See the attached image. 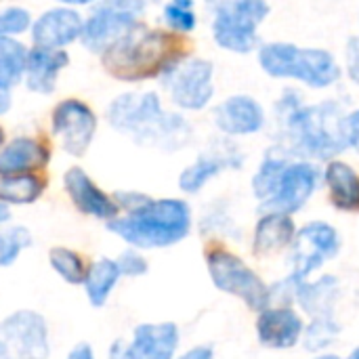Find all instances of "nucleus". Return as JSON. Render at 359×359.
<instances>
[{"label":"nucleus","mask_w":359,"mask_h":359,"mask_svg":"<svg viewBox=\"0 0 359 359\" xmlns=\"http://www.w3.org/2000/svg\"><path fill=\"white\" fill-rule=\"evenodd\" d=\"M288 151L303 158L328 160L339 156L347 145L345 116L337 103L301 105L299 97L288 93L276 107Z\"/></svg>","instance_id":"obj_1"},{"label":"nucleus","mask_w":359,"mask_h":359,"mask_svg":"<svg viewBox=\"0 0 359 359\" xmlns=\"http://www.w3.org/2000/svg\"><path fill=\"white\" fill-rule=\"evenodd\" d=\"M109 124L139 145L164 151L181 149L191 139V126L179 114H168L156 93H124L109 103Z\"/></svg>","instance_id":"obj_2"},{"label":"nucleus","mask_w":359,"mask_h":359,"mask_svg":"<svg viewBox=\"0 0 359 359\" xmlns=\"http://www.w3.org/2000/svg\"><path fill=\"white\" fill-rule=\"evenodd\" d=\"M109 231L137 248H166L189 236L191 210L183 200H147L126 217L111 219Z\"/></svg>","instance_id":"obj_3"},{"label":"nucleus","mask_w":359,"mask_h":359,"mask_svg":"<svg viewBox=\"0 0 359 359\" xmlns=\"http://www.w3.org/2000/svg\"><path fill=\"white\" fill-rule=\"evenodd\" d=\"M107 72L120 80H143L164 74L177 63L175 38L170 34L137 25L122 42L103 53Z\"/></svg>","instance_id":"obj_4"},{"label":"nucleus","mask_w":359,"mask_h":359,"mask_svg":"<svg viewBox=\"0 0 359 359\" xmlns=\"http://www.w3.org/2000/svg\"><path fill=\"white\" fill-rule=\"evenodd\" d=\"M259 61L269 76L297 78L313 88H326L341 76L334 57L322 48H301L294 44L273 42L261 46Z\"/></svg>","instance_id":"obj_5"},{"label":"nucleus","mask_w":359,"mask_h":359,"mask_svg":"<svg viewBox=\"0 0 359 359\" xmlns=\"http://www.w3.org/2000/svg\"><path fill=\"white\" fill-rule=\"evenodd\" d=\"M145 13V0H101L82 23L80 40L93 53H107L122 42Z\"/></svg>","instance_id":"obj_6"},{"label":"nucleus","mask_w":359,"mask_h":359,"mask_svg":"<svg viewBox=\"0 0 359 359\" xmlns=\"http://www.w3.org/2000/svg\"><path fill=\"white\" fill-rule=\"evenodd\" d=\"M215 13L212 36L233 53H248L257 44V25L267 17L265 0H208Z\"/></svg>","instance_id":"obj_7"},{"label":"nucleus","mask_w":359,"mask_h":359,"mask_svg":"<svg viewBox=\"0 0 359 359\" xmlns=\"http://www.w3.org/2000/svg\"><path fill=\"white\" fill-rule=\"evenodd\" d=\"M206 267L212 284L246 303L250 311L261 313L269 307V286L233 252L215 246L206 250Z\"/></svg>","instance_id":"obj_8"},{"label":"nucleus","mask_w":359,"mask_h":359,"mask_svg":"<svg viewBox=\"0 0 359 359\" xmlns=\"http://www.w3.org/2000/svg\"><path fill=\"white\" fill-rule=\"evenodd\" d=\"M341 252L339 231L324 221H313L297 229L290 244V280L303 282L309 280L324 263L337 259Z\"/></svg>","instance_id":"obj_9"},{"label":"nucleus","mask_w":359,"mask_h":359,"mask_svg":"<svg viewBox=\"0 0 359 359\" xmlns=\"http://www.w3.org/2000/svg\"><path fill=\"white\" fill-rule=\"evenodd\" d=\"M164 86L175 105L183 109H202L210 103L215 93L212 63L204 59L177 61L164 72Z\"/></svg>","instance_id":"obj_10"},{"label":"nucleus","mask_w":359,"mask_h":359,"mask_svg":"<svg viewBox=\"0 0 359 359\" xmlns=\"http://www.w3.org/2000/svg\"><path fill=\"white\" fill-rule=\"evenodd\" d=\"M320 185V170L316 164L301 160V162H290L273 194L261 202L259 210L261 212H282V215H297L299 210H303V206L311 200V196L316 194Z\"/></svg>","instance_id":"obj_11"},{"label":"nucleus","mask_w":359,"mask_h":359,"mask_svg":"<svg viewBox=\"0 0 359 359\" xmlns=\"http://www.w3.org/2000/svg\"><path fill=\"white\" fill-rule=\"evenodd\" d=\"M97 130V118L93 109L78 101L65 99L53 111V133L61 141L69 156H84Z\"/></svg>","instance_id":"obj_12"},{"label":"nucleus","mask_w":359,"mask_h":359,"mask_svg":"<svg viewBox=\"0 0 359 359\" xmlns=\"http://www.w3.org/2000/svg\"><path fill=\"white\" fill-rule=\"evenodd\" d=\"M0 334L23 359L48 358V330L40 313L17 311L0 324Z\"/></svg>","instance_id":"obj_13"},{"label":"nucleus","mask_w":359,"mask_h":359,"mask_svg":"<svg viewBox=\"0 0 359 359\" xmlns=\"http://www.w3.org/2000/svg\"><path fill=\"white\" fill-rule=\"evenodd\" d=\"M305 332L303 318L286 305L267 307L257 320V339L263 347L284 351L301 343Z\"/></svg>","instance_id":"obj_14"},{"label":"nucleus","mask_w":359,"mask_h":359,"mask_svg":"<svg viewBox=\"0 0 359 359\" xmlns=\"http://www.w3.org/2000/svg\"><path fill=\"white\" fill-rule=\"evenodd\" d=\"M65 189L72 198V202L76 204V208L84 215H90L95 219H103V221H111L118 217V204L103 194L93 179L78 166L69 168L63 177Z\"/></svg>","instance_id":"obj_15"},{"label":"nucleus","mask_w":359,"mask_h":359,"mask_svg":"<svg viewBox=\"0 0 359 359\" xmlns=\"http://www.w3.org/2000/svg\"><path fill=\"white\" fill-rule=\"evenodd\" d=\"M82 17L72 8H50L32 25V40L40 48H61L80 38Z\"/></svg>","instance_id":"obj_16"},{"label":"nucleus","mask_w":359,"mask_h":359,"mask_svg":"<svg viewBox=\"0 0 359 359\" xmlns=\"http://www.w3.org/2000/svg\"><path fill=\"white\" fill-rule=\"evenodd\" d=\"M215 124L219 126L221 133L231 135V137L255 135L263 128L265 114H263V107L252 97L236 95L223 101L215 109Z\"/></svg>","instance_id":"obj_17"},{"label":"nucleus","mask_w":359,"mask_h":359,"mask_svg":"<svg viewBox=\"0 0 359 359\" xmlns=\"http://www.w3.org/2000/svg\"><path fill=\"white\" fill-rule=\"evenodd\" d=\"M179 347V328L172 322L164 324H141L133 343L126 347L130 359H172Z\"/></svg>","instance_id":"obj_18"},{"label":"nucleus","mask_w":359,"mask_h":359,"mask_svg":"<svg viewBox=\"0 0 359 359\" xmlns=\"http://www.w3.org/2000/svg\"><path fill=\"white\" fill-rule=\"evenodd\" d=\"M297 233V225L290 215L263 212L255 227L252 252L257 257H273L290 248Z\"/></svg>","instance_id":"obj_19"},{"label":"nucleus","mask_w":359,"mask_h":359,"mask_svg":"<svg viewBox=\"0 0 359 359\" xmlns=\"http://www.w3.org/2000/svg\"><path fill=\"white\" fill-rule=\"evenodd\" d=\"M69 63V55L61 48H34L27 53L25 82L34 93L48 95L57 86L59 72Z\"/></svg>","instance_id":"obj_20"},{"label":"nucleus","mask_w":359,"mask_h":359,"mask_svg":"<svg viewBox=\"0 0 359 359\" xmlns=\"http://www.w3.org/2000/svg\"><path fill=\"white\" fill-rule=\"evenodd\" d=\"M50 151L36 139L19 137L0 149V175H29L48 164Z\"/></svg>","instance_id":"obj_21"},{"label":"nucleus","mask_w":359,"mask_h":359,"mask_svg":"<svg viewBox=\"0 0 359 359\" xmlns=\"http://www.w3.org/2000/svg\"><path fill=\"white\" fill-rule=\"evenodd\" d=\"M339 299V280L332 276H324L316 282L303 280L294 282V301L301 309L311 316V320L334 318V305Z\"/></svg>","instance_id":"obj_22"},{"label":"nucleus","mask_w":359,"mask_h":359,"mask_svg":"<svg viewBox=\"0 0 359 359\" xmlns=\"http://www.w3.org/2000/svg\"><path fill=\"white\" fill-rule=\"evenodd\" d=\"M240 166H242V156L236 149L204 154V156H200L194 164H189L181 172L179 187L183 191H187V194H198L221 170H225V168H240Z\"/></svg>","instance_id":"obj_23"},{"label":"nucleus","mask_w":359,"mask_h":359,"mask_svg":"<svg viewBox=\"0 0 359 359\" xmlns=\"http://www.w3.org/2000/svg\"><path fill=\"white\" fill-rule=\"evenodd\" d=\"M324 181L330 194V204L343 212H359V175L341 160L328 162Z\"/></svg>","instance_id":"obj_24"},{"label":"nucleus","mask_w":359,"mask_h":359,"mask_svg":"<svg viewBox=\"0 0 359 359\" xmlns=\"http://www.w3.org/2000/svg\"><path fill=\"white\" fill-rule=\"evenodd\" d=\"M46 187V181L29 175H0V204H32Z\"/></svg>","instance_id":"obj_25"},{"label":"nucleus","mask_w":359,"mask_h":359,"mask_svg":"<svg viewBox=\"0 0 359 359\" xmlns=\"http://www.w3.org/2000/svg\"><path fill=\"white\" fill-rule=\"evenodd\" d=\"M122 278L116 261L109 259H101L97 263L90 265V269L86 271L84 278V288H86V297L95 307H103L109 292L114 290V286L118 284V280Z\"/></svg>","instance_id":"obj_26"},{"label":"nucleus","mask_w":359,"mask_h":359,"mask_svg":"<svg viewBox=\"0 0 359 359\" xmlns=\"http://www.w3.org/2000/svg\"><path fill=\"white\" fill-rule=\"evenodd\" d=\"M27 50L13 38H0V84L15 86L25 76Z\"/></svg>","instance_id":"obj_27"},{"label":"nucleus","mask_w":359,"mask_h":359,"mask_svg":"<svg viewBox=\"0 0 359 359\" xmlns=\"http://www.w3.org/2000/svg\"><path fill=\"white\" fill-rule=\"evenodd\" d=\"M288 164H290V160L282 151L265 156V160L261 162L257 175L252 177V191H255L259 202H265L273 194V189H276V185H278V181H280V177H282V172H284V168Z\"/></svg>","instance_id":"obj_28"},{"label":"nucleus","mask_w":359,"mask_h":359,"mask_svg":"<svg viewBox=\"0 0 359 359\" xmlns=\"http://www.w3.org/2000/svg\"><path fill=\"white\" fill-rule=\"evenodd\" d=\"M48 261L53 265V269L69 284H84V278H86V269H84V263L82 259L69 250V248H50L48 252Z\"/></svg>","instance_id":"obj_29"},{"label":"nucleus","mask_w":359,"mask_h":359,"mask_svg":"<svg viewBox=\"0 0 359 359\" xmlns=\"http://www.w3.org/2000/svg\"><path fill=\"white\" fill-rule=\"evenodd\" d=\"M339 334V324L334 318H320V320H311L309 326H305L303 332V341H305V349L309 351H320L328 345H332V341Z\"/></svg>","instance_id":"obj_30"},{"label":"nucleus","mask_w":359,"mask_h":359,"mask_svg":"<svg viewBox=\"0 0 359 359\" xmlns=\"http://www.w3.org/2000/svg\"><path fill=\"white\" fill-rule=\"evenodd\" d=\"M164 21L170 29L187 34L196 27L194 0H170L164 6Z\"/></svg>","instance_id":"obj_31"},{"label":"nucleus","mask_w":359,"mask_h":359,"mask_svg":"<svg viewBox=\"0 0 359 359\" xmlns=\"http://www.w3.org/2000/svg\"><path fill=\"white\" fill-rule=\"evenodd\" d=\"M32 244V236L25 227H11L0 233V267L11 265L23 248Z\"/></svg>","instance_id":"obj_32"},{"label":"nucleus","mask_w":359,"mask_h":359,"mask_svg":"<svg viewBox=\"0 0 359 359\" xmlns=\"http://www.w3.org/2000/svg\"><path fill=\"white\" fill-rule=\"evenodd\" d=\"M29 25V13L21 6H11L0 13V38H11L25 32Z\"/></svg>","instance_id":"obj_33"},{"label":"nucleus","mask_w":359,"mask_h":359,"mask_svg":"<svg viewBox=\"0 0 359 359\" xmlns=\"http://www.w3.org/2000/svg\"><path fill=\"white\" fill-rule=\"evenodd\" d=\"M116 265H118L120 273H122V276H128V278H139V276L147 273V261H145L141 255L130 252V250L124 252V255L116 261Z\"/></svg>","instance_id":"obj_34"},{"label":"nucleus","mask_w":359,"mask_h":359,"mask_svg":"<svg viewBox=\"0 0 359 359\" xmlns=\"http://www.w3.org/2000/svg\"><path fill=\"white\" fill-rule=\"evenodd\" d=\"M149 198L147 196H143V194H135V191H118L116 194V204H118V208H124V210H135V208H139V206H143L145 202H147Z\"/></svg>","instance_id":"obj_35"},{"label":"nucleus","mask_w":359,"mask_h":359,"mask_svg":"<svg viewBox=\"0 0 359 359\" xmlns=\"http://www.w3.org/2000/svg\"><path fill=\"white\" fill-rule=\"evenodd\" d=\"M345 133H347V145L359 154V109L345 118Z\"/></svg>","instance_id":"obj_36"},{"label":"nucleus","mask_w":359,"mask_h":359,"mask_svg":"<svg viewBox=\"0 0 359 359\" xmlns=\"http://www.w3.org/2000/svg\"><path fill=\"white\" fill-rule=\"evenodd\" d=\"M347 63H349V74H351V78L359 84V38H353V40L349 42Z\"/></svg>","instance_id":"obj_37"},{"label":"nucleus","mask_w":359,"mask_h":359,"mask_svg":"<svg viewBox=\"0 0 359 359\" xmlns=\"http://www.w3.org/2000/svg\"><path fill=\"white\" fill-rule=\"evenodd\" d=\"M212 358H215L212 347H208V345H200V347L189 349L183 358H179V359H212Z\"/></svg>","instance_id":"obj_38"},{"label":"nucleus","mask_w":359,"mask_h":359,"mask_svg":"<svg viewBox=\"0 0 359 359\" xmlns=\"http://www.w3.org/2000/svg\"><path fill=\"white\" fill-rule=\"evenodd\" d=\"M67 359H95V355H93V349H90L88 345L80 343L78 347H74V349L69 351Z\"/></svg>","instance_id":"obj_39"},{"label":"nucleus","mask_w":359,"mask_h":359,"mask_svg":"<svg viewBox=\"0 0 359 359\" xmlns=\"http://www.w3.org/2000/svg\"><path fill=\"white\" fill-rule=\"evenodd\" d=\"M11 107V90L8 86L0 84V114H6Z\"/></svg>","instance_id":"obj_40"},{"label":"nucleus","mask_w":359,"mask_h":359,"mask_svg":"<svg viewBox=\"0 0 359 359\" xmlns=\"http://www.w3.org/2000/svg\"><path fill=\"white\" fill-rule=\"evenodd\" d=\"M109 359H130V358H128V353H126V347H124L120 341H116V343L111 345V349H109Z\"/></svg>","instance_id":"obj_41"},{"label":"nucleus","mask_w":359,"mask_h":359,"mask_svg":"<svg viewBox=\"0 0 359 359\" xmlns=\"http://www.w3.org/2000/svg\"><path fill=\"white\" fill-rule=\"evenodd\" d=\"M0 359H11V353H8V345H6V343H0Z\"/></svg>","instance_id":"obj_42"},{"label":"nucleus","mask_w":359,"mask_h":359,"mask_svg":"<svg viewBox=\"0 0 359 359\" xmlns=\"http://www.w3.org/2000/svg\"><path fill=\"white\" fill-rule=\"evenodd\" d=\"M8 217H11V212H8V208H4V206L0 204V223H4V221H8Z\"/></svg>","instance_id":"obj_43"},{"label":"nucleus","mask_w":359,"mask_h":359,"mask_svg":"<svg viewBox=\"0 0 359 359\" xmlns=\"http://www.w3.org/2000/svg\"><path fill=\"white\" fill-rule=\"evenodd\" d=\"M59 2H65V4H90L95 0H59Z\"/></svg>","instance_id":"obj_44"},{"label":"nucleus","mask_w":359,"mask_h":359,"mask_svg":"<svg viewBox=\"0 0 359 359\" xmlns=\"http://www.w3.org/2000/svg\"><path fill=\"white\" fill-rule=\"evenodd\" d=\"M313 359H343V358H339V355H332V353H324V355H318V358H313Z\"/></svg>","instance_id":"obj_45"},{"label":"nucleus","mask_w":359,"mask_h":359,"mask_svg":"<svg viewBox=\"0 0 359 359\" xmlns=\"http://www.w3.org/2000/svg\"><path fill=\"white\" fill-rule=\"evenodd\" d=\"M347 359H359V347L358 349H355V351H353V353H351V355H349V358Z\"/></svg>","instance_id":"obj_46"},{"label":"nucleus","mask_w":359,"mask_h":359,"mask_svg":"<svg viewBox=\"0 0 359 359\" xmlns=\"http://www.w3.org/2000/svg\"><path fill=\"white\" fill-rule=\"evenodd\" d=\"M2 141H4V133H2V128H0V145H2Z\"/></svg>","instance_id":"obj_47"}]
</instances>
